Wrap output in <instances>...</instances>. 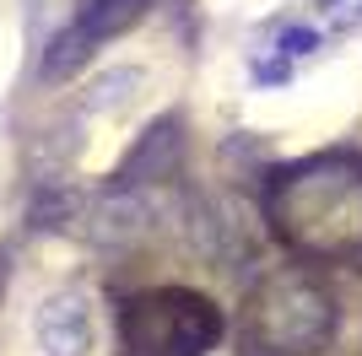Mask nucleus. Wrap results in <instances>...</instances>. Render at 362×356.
I'll return each instance as SVG.
<instances>
[{"label":"nucleus","mask_w":362,"mask_h":356,"mask_svg":"<svg viewBox=\"0 0 362 356\" xmlns=\"http://www.w3.org/2000/svg\"><path fill=\"white\" fill-rule=\"evenodd\" d=\"M222 340V313L200 292H146L124 308V345L136 356H200Z\"/></svg>","instance_id":"nucleus-1"},{"label":"nucleus","mask_w":362,"mask_h":356,"mask_svg":"<svg viewBox=\"0 0 362 356\" xmlns=\"http://www.w3.org/2000/svg\"><path fill=\"white\" fill-rule=\"evenodd\" d=\"M335 329V308L330 297L308 281H276L271 292L259 297V335L276 351H314L325 345V335Z\"/></svg>","instance_id":"nucleus-2"},{"label":"nucleus","mask_w":362,"mask_h":356,"mask_svg":"<svg viewBox=\"0 0 362 356\" xmlns=\"http://www.w3.org/2000/svg\"><path fill=\"white\" fill-rule=\"evenodd\" d=\"M38 340H44L49 356H87L92 345V313L76 292L49 297L44 313H38Z\"/></svg>","instance_id":"nucleus-3"},{"label":"nucleus","mask_w":362,"mask_h":356,"mask_svg":"<svg viewBox=\"0 0 362 356\" xmlns=\"http://www.w3.org/2000/svg\"><path fill=\"white\" fill-rule=\"evenodd\" d=\"M146 216H151V206H146V194H136V189H114L92 206V237L98 243H130V237L146 227Z\"/></svg>","instance_id":"nucleus-4"},{"label":"nucleus","mask_w":362,"mask_h":356,"mask_svg":"<svg viewBox=\"0 0 362 356\" xmlns=\"http://www.w3.org/2000/svg\"><path fill=\"white\" fill-rule=\"evenodd\" d=\"M146 11L141 0H87L81 11H76V28L87 32L92 44H103V38H114V32H124L136 16Z\"/></svg>","instance_id":"nucleus-5"},{"label":"nucleus","mask_w":362,"mask_h":356,"mask_svg":"<svg viewBox=\"0 0 362 356\" xmlns=\"http://www.w3.org/2000/svg\"><path fill=\"white\" fill-rule=\"evenodd\" d=\"M173 162V124H151L146 141H141L136 151H130V162L119 167V189H136L141 173H151V167H168Z\"/></svg>","instance_id":"nucleus-6"},{"label":"nucleus","mask_w":362,"mask_h":356,"mask_svg":"<svg viewBox=\"0 0 362 356\" xmlns=\"http://www.w3.org/2000/svg\"><path fill=\"white\" fill-rule=\"evenodd\" d=\"M92 49H98V44H92L87 32H81V28L71 22L65 32H54V38H49V54H44V76H49V81H65V76H76V71H81V65L92 59Z\"/></svg>","instance_id":"nucleus-7"},{"label":"nucleus","mask_w":362,"mask_h":356,"mask_svg":"<svg viewBox=\"0 0 362 356\" xmlns=\"http://www.w3.org/2000/svg\"><path fill=\"white\" fill-rule=\"evenodd\" d=\"M130 87H141V71H130V65H119V71L98 76V81H92L87 108H114V103H124V97H130Z\"/></svg>","instance_id":"nucleus-8"},{"label":"nucleus","mask_w":362,"mask_h":356,"mask_svg":"<svg viewBox=\"0 0 362 356\" xmlns=\"http://www.w3.org/2000/svg\"><path fill=\"white\" fill-rule=\"evenodd\" d=\"M319 44V32L314 28H292V32H281V54H303V49H314Z\"/></svg>","instance_id":"nucleus-9"}]
</instances>
